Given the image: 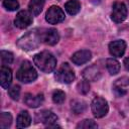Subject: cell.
Returning a JSON list of instances; mask_svg holds the SVG:
<instances>
[{
    "mask_svg": "<svg viewBox=\"0 0 129 129\" xmlns=\"http://www.w3.org/2000/svg\"><path fill=\"white\" fill-rule=\"evenodd\" d=\"M72 110L75 114H81L86 110V103L83 101H74L72 102Z\"/></svg>",
    "mask_w": 129,
    "mask_h": 129,
    "instance_id": "obj_22",
    "label": "cell"
},
{
    "mask_svg": "<svg viewBox=\"0 0 129 129\" xmlns=\"http://www.w3.org/2000/svg\"><path fill=\"white\" fill-rule=\"evenodd\" d=\"M33 61L36 67L44 73H51L56 67L55 57L48 51H41L35 54L33 57Z\"/></svg>",
    "mask_w": 129,
    "mask_h": 129,
    "instance_id": "obj_2",
    "label": "cell"
},
{
    "mask_svg": "<svg viewBox=\"0 0 129 129\" xmlns=\"http://www.w3.org/2000/svg\"><path fill=\"white\" fill-rule=\"evenodd\" d=\"M91 56H92V53H91L90 50L82 49V50H79V51H77L73 54L72 61L77 66H81V64L86 63L87 61H89L91 59Z\"/></svg>",
    "mask_w": 129,
    "mask_h": 129,
    "instance_id": "obj_13",
    "label": "cell"
},
{
    "mask_svg": "<svg viewBox=\"0 0 129 129\" xmlns=\"http://www.w3.org/2000/svg\"><path fill=\"white\" fill-rule=\"evenodd\" d=\"M77 88H78L79 93H81V94H87L90 91V84H89L88 80H83V81H81L78 84Z\"/></svg>",
    "mask_w": 129,
    "mask_h": 129,
    "instance_id": "obj_27",
    "label": "cell"
},
{
    "mask_svg": "<svg viewBox=\"0 0 129 129\" xmlns=\"http://www.w3.org/2000/svg\"><path fill=\"white\" fill-rule=\"evenodd\" d=\"M12 81V72L11 70L6 67L2 66L0 69V84L1 87L4 89H9V86Z\"/></svg>",
    "mask_w": 129,
    "mask_h": 129,
    "instance_id": "obj_14",
    "label": "cell"
},
{
    "mask_svg": "<svg viewBox=\"0 0 129 129\" xmlns=\"http://www.w3.org/2000/svg\"><path fill=\"white\" fill-rule=\"evenodd\" d=\"M75 73L74 70L70 67L69 63L64 62L62 63L59 69L56 71L55 73V79L57 82L59 83H63V84H70L75 80Z\"/></svg>",
    "mask_w": 129,
    "mask_h": 129,
    "instance_id": "obj_4",
    "label": "cell"
},
{
    "mask_svg": "<svg viewBox=\"0 0 129 129\" xmlns=\"http://www.w3.org/2000/svg\"><path fill=\"white\" fill-rule=\"evenodd\" d=\"M66 100V94L60 90H55L52 94V101L55 104H62Z\"/></svg>",
    "mask_w": 129,
    "mask_h": 129,
    "instance_id": "obj_24",
    "label": "cell"
},
{
    "mask_svg": "<svg viewBox=\"0 0 129 129\" xmlns=\"http://www.w3.org/2000/svg\"><path fill=\"white\" fill-rule=\"evenodd\" d=\"M32 23V14L29 11L21 10L16 14L14 19V24L20 29H24L28 27Z\"/></svg>",
    "mask_w": 129,
    "mask_h": 129,
    "instance_id": "obj_8",
    "label": "cell"
},
{
    "mask_svg": "<svg viewBox=\"0 0 129 129\" xmlns=\"http://www.w3.org/2000/svg\"><path fill=\"white\" fill-rule=\"evenodd\" d=\"M41 42V30L33 29L22 37H20L17 41V45L23 50H33L38 47Z\"/></svg>",
    "mask_w": 129,
    "mask_h": 129,
    "instance_id": "obj_1",
    "label": "cell"
},
{
    "mask_svg": "<svg viewBox=\"0 0 129 129\" xmlns=\"http://www.w3.org/2000/svg\"><path fill=\"white\" fill-rule=\"evenodd\" d=\"M44 2H45V0H30V2L28 4L29 12L34 16L38 15L42 11Z\"/></svg>",
    "mask_w": 129,
    "mask_h": 129,
    "instance_id": "obj_17",
    "label": "cell"
},
{
    "mask_svg": "<svg viewBox=\"0 0 129 129\" xmlns=\"http://www.w3.org/2000/svg\"><path fill=\"white\" fill-rule=\"evenodd\" d=\"M16 78L18 81H20L24 84H28V83L34 82L36 80L37 73L28 60H24L16 73Z\"/></svg>",
    "mask_w": 129,
    "mask_h": 129,
    "instance_id": "obj_3",
    "label": "cell"
},
{
    "mask_svg": "<svg viewBox=\"0 0 129 129\" xmlns=\"http://www.w3.org/2000/svg\"><path fill=\"white\" fill-rule=\"evenodd\" d=\"M126 49V42L124 40H115L109 43V51L113 56L121 57Z\"/></svg>",
    "mask_w": 129,
    "mask_h": 129,
    "instance_id": "obj_12",
    "label": "cell"
},
{
    "mask_svg": "<svg viewBox=\"0 0 129 129\" xmlns=\"http://www.w3.org/2000/svg\"><path fill=\"white\" fill-rule=\"evenodd\" d=\"M127 17V8L124 3L122 2H114L112 6V14L111 18L114 22L116 23H121L123 22Z\"/></svg>",
    "mask_w": 129,
    "mask_h": 129,
    "instance_id": "obj_7",
    "label": "cell"
},
{
    "mask_svg": "<svg viewBox=\"0 0 129 129\" xmlns=\"http://www.w3.org/2000/svg\"><path fill=\"white\" fill-rule=\"evenodd\" d=\"M128 2H129V0H128Z\"/></svg>",
    "mask_w": 129,
    "mask_h": 129,
    "instance_id": "obj_30",
    "label": "cell"
},
{
    "mask_svg": "<svg viewBox=\"0 0 129 129\" xmlns=\"http://www.w3.org/2000/svg\"><path fill=\"white\" fill-rule=\"evenodd\" d=\"M92 113L96 118H102L107 115L109 111V106L107 101L102 97H96L91 105Z\"/></svg>",
    "mask_w": 129,
    "mask_h": 129,
    "instance_id": "obj_5",
    "label": "cell"
},
{
    "mask_svg": "<svg viewBox=\"0 0 129 129\" xmlns=\"http://www.w3.org/2000/svg\"><path fill=\"white\" fill-rule=\"evenodd\" d=\"M106 67L110 75H117L120 71V63L115 58H108L106 61Z\"/></svg>",
    "mask_w": 129,
    "mask_h": 129,
    "instance_id": "obj_20",
    "label": "cell"
},
{
    "mask_svg": "<svg viewBox=\"0 0 129 129\" xmlns=\"http://www.w3.org/2000/svg\"><path fill=\"white\" fill-rule=\"evenodd\" d=\"M97 124L91 120V119H85L83 121H81L78 125H77V128L78 129H91V128H97Z\"/></svg>",
    "mask_w": 129,
    "mask_h": 129,
    "instance_id": "obj_23",
    "label": "cell"
},
{
    "mask_svg": "<svg viewBox=\"0 0 129 129\" xmlns=\"http://www.w3.org/2000/svg\"><path fill=\"white\" fill-rule=\"evenodd\" d=\"M129 86V78L122 77L116 80L113 84V91L117 97H122L127 93V87Z\"/></svg>",
    "mask_w": 129,
    "mask_h": 129,
    "instance_id": "obj_11",
    "label": "cell"
},
{
    "mask_svg": "<svg viewBox=\"0 0 129 129\" xmlns=\"http://www.w3.org/2000/svg\"><path fill=\"white\" fill-rule=\"evenodd\" d=\"M31 123V117L27 111H22L19 113L17 120H16V127L17 128H25L28 127Z\"/></svg>",
    "mask_w": 129,
    "mask_h": 129,
    "instance_id": "obj_16",
    "label": "cell"
},
{
    "mask_svg": "<svg viewBox=\"0 0 129 129\" xmlns=\"http://www.w3.org/2000/svg\"><path fill=\"white\" fill-rule=\"evenodd\" d=\"M45 20L50 24H57L64 20V12L60 7L52 5L46 11Z\"/></svg>",
    "mask_w": 129,
    "mask_h": 129,
    "instance_id": "obj_6",
    "label": "cell"
},
{
    "mask_svg": "<svg viewBox=\"0 0 129 129\" xmlns=\"http://www.w3.org/2000/svg\"><path fill=\"white\" fill-rule=\"evenodd\" d=\"M43 102V95L42 94H37V95H32V94H25L24 96V103L31 107V108H36L39 105H41Z\"/></svg>",
    "mask_w": 129,
    "mask_h": 129,
    "instance_id": "obj_15",
    "label": "cell"
},
{
    "mask_svg": "<svg viewBox=\"0 0 129 129\" xmlns=\"http://www.w3.org/2000/svg\"><path fill=\"white\" fill-rule=\"evenodd\" d=\"M59 40V35L56 29L49 28L45 30H41V42L48 44V45H54Z\"/></svg>",
    "mask_w": 129,
    "mask_h": 129,
    "instance_id": "obj_10",
    "label": "cell"
},
{
    "mask_svg": "<svg viewBox=\"0 0 129 129\" xmlns=\"http://www.w3.org/2000/svg\"><path fill=\"white\" fill-rule=\"evenodd\" d=\"M3 6L8 11H15L19 8V3L17 0H3Z\"/></svg>",
    "mask_w": 129,
    "mask_h": 129,
    "instance_id": "obj_25",
    "label": "cell"
},
{
    "mask_svg": "<svg viewBox=\"0 0 129 129\" xmlns=\"http://www.w3.org/2000/svg\"><path fill=\"white\" fill-rule=\"evenodd\" d=\"M124 67L127 71H129V55L127 57H125V59H124Z\"/></svg>",
    "mask_w": 129,
    "mask_h": 129,
    "instance_id": "obj_29",
    "label": "cell"
},
{
    "mask_svg": "<svg viewBox=\"0 0 129 129\" xmlns=\"http://www.w3.org/2000/svg\"><path fill=\"white\" fill-rule=\"evenodd\" d=\"M11 123H12V116H11V114H9L7 112L1 113V116H0V127L2 129H6V128L10 127Z\"/></svg>",
    "mask_w": 129,
    "mask_h": 129,
    "instance_id": "obj_21",
    "label": "cell"
},
{
    "mask_svg": "<svg viewBox=\"0 0 129 129\" xmlns=\"http://www.w3.org/2000/svg\"><path fill=\"white\" fill-rule=\"evenodd\" d=\"M1 61L3 66L11 63L13 61V54L7 50H1Z\"/></svg>",
    "mask_w": 129,
    "mask_h": 129,
    "instance_id": "obj_26",
    "label": "cell"
},
{
    "mask_svg": "<svg viewBox=\"0 0 129 129\" xmlns=\"http://www.w3.org/2000/svg\"><path fill=\"white\" fill-rule=\"evenodd\" d=\"M36 120L40 121L41 123H43L47 127H58L57 125L54 124L57 120V116L48 110H44V111L39 112L36 115Z\"/></svg>",
    "mask_w": 129,
    "mask_h": 129,
    "instance_id": "obj_9",
    "label": "cell"
},
{
    "mask_svg": "<svg viewBox=\"0 0 129 129\" xmlns=\"http://www.w3.org/2000/svg\"><path fill=\"white\" fill-rule=\"evenodd\" d=\"M100 75H101L100 71L96 66H92L90 68H87L83 73V76L88 81H97L100 78Z\"/></svg>",
    "mask_w": 129,
    "mask_h": 129,
    "instance_id": "obj_18",
    "label": "cell"
},
{
    "mask_svg": "<svg viewBox=\"0 0 129 129\" xmlns=\"http://www.w3.org/2000/svg\"><path fill=\"white\" fill-rule=\"evenodd\" d=\"M66 11L71 15H76L81 10V4L78 0H69L64 4Z\"/></svg>",
    "mask_w": 129,
    "mask_h": 129,
    "instance_id": "obj_19",
    "label": "cell"
},
{
    "mask_svg": "<svg viewBox=\"0 0 129 129\" xmlns=\"http://www.w3.org/2000/svg\"><path fill=\"white\" fill-rule=\"evenodd\" d=\"M8 94H9V96L11 97V99H13V100H18V99H19V96H20V87L17 86V85L11 87V88L8 90Z\"/></svg>",
    "mask_w": 129,
    "mask_h": 129,
    "instance_id": "obj_28",
    "label": "cell"
}]
</instances>
